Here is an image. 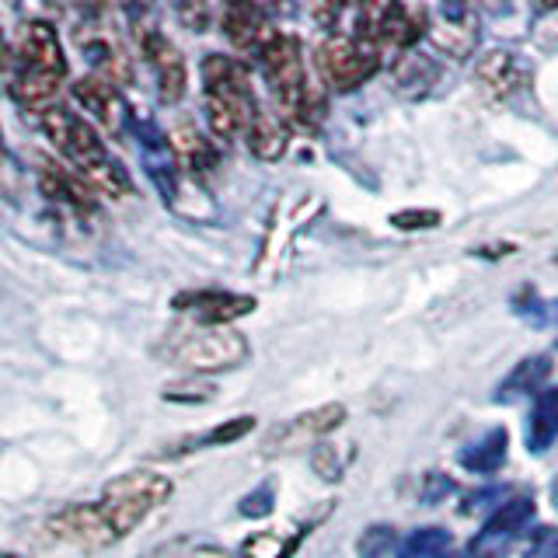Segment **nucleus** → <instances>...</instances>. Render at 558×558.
<instances>
[{
    "mask_svg": "<svg viewBox=\"0 0 558 558\" xmlns=\"http://www.w3.org/2000/svg\"><path fill=\"white\" fill-rule=\"evenodd\" d=\"M318 57H322V74L336 92H356L360 84H366L380 70V49L353 32L328 35Z\"/></svg>",
    "mask_w": 558,
    "mask_h": 558,
    "instance_id": "8",
    "label": "nucleus"
},
{
    "mask_svg": "<svg viewBox=\"0 0 558 558\" xmlns=\"http://www.w3.org/2000/svg\"><path fill=\"white\" fill-rule=\"evenodd\" d=\"M453 545L450 531L444 527H418L401 541V558H447Z\"/></svg>",
    "mask_w": 558,
    "mask_h": 558,
    "instance_id": "28",
    "label": "nucleus"
},
{
    "mask_svg": "<svg viewBox=\"0 0 558 558\" xmlns=\"http://www.w3.org/2000/svg\"><path fill=\"white\" fill-rule=\"evenodd\" d=\"M426 35L436 49L447 52V57H458V60L471 57L478 46V28L464 8H433Z\"/></svg>",
    "mask_w": 558,
    "mask_h": 558,
    "instance_id": "13",
    "label": "nucleus"
},
{
    "mask_svg": "<svg viewBox=\"0 0 558 558\" xmlns=\"http://www.w3.org/2000/svg\"><path fill=\"white\" fill-rule=\"evenodd\" d=\"M171 307L192 314L206 328H227L231 322L244 318V314H252L258 301L248 293H231V290H185L174 296Z\"/></svg>",
    "mask_w": 558,
    "mask_h": 558,
    "instance_id": "11",
    "label": "nucleus"
},
{
    "mask_svg": "<svg viewBox=\"0 0 558 558\" xmlns=\"http://www.w3.org/2000/svg\"><path fill=\"white\" fill-rule=\"evenodd\" d=\"M203 101H206V122L217 140L244 136L258 116V98L252 87L248 66L223 52H209L203 60Z\"/></svg>",
    "mask_w": 558,
    "mask_h": 558,
    "instance_id": "3",
    "label": "nucleus"
},
{
    "mask_svg": "<svg viewBox=\"0 0 558 558\" xmlns=\"http://www.w3.org/2000/svg\"><path fill=\"white\" fill-rule=\"evenodd\" d=\"M244 140H248V150L258 157V161H279L287 154V126L283 119L258 109V116L252 119V126L244 130Z\"/></svg>",
    "mask_w": 558,
    "mask_h": 558,
    "instance_id": "21",
    "label": "nucleus"
},
{
    "mask_svg": "<svg viewBox=\"0 0 558 558\" xmlns=\"http://www.w3.org/2000/svg\"><path fill=\"white\" fill-rule=\"evenodd\" d=\"M63 81H66V57L57 25L43 22V17H32L17 32L11 98L25 112L46 116L49 109H57Z\"/></svg>",
    "mask_w": 558,
    "mask_h": 558,
    "instance_id": "1",
    "label": "nucleus"
},
{
    "mask_svg": "<svg viewBox=\"0 0 558 558\" xmlns=\"http://www.w3.org/2000/svg\"><path fill=\"white\" fill-rule=\"evenodd\" d=\"M11 74H14V52L4 39V32H0V92L11 87Z\"/></svg>",
    "mask_w": 558,
    "mask_h": 558,
    "instance_id": "36",
    "label": "nucleus"
},
{
    "mask_svg": "<svg viewBox=\"0 0 558 558\" xmlns=\"http://www.w3.org/2000/svg\"><path fill=\"white\" fill-rule=\"evenodd\" d=\"M345 423V409L342 405H322V409H314V412H304V415H296V423L283 433L287 436V444L293 440V436H325V433H331V429H339Z\"/></svg>",
    "mask_w": 558,
    "mask_h": 558,
    "instance_id": "27",
    "label": "nucleus"
},
{
    "mask_svg": "<svg viewBox=\"0 0 558 558\" xmlns=\"http://www.w3.org/2000/svg\"><path fill=\"white\" fill-rule=\"evenodd\" d=\"M223 35L231 39L234 49L252 52V57L258 60V52L269 46L276 28L269 22V14L258 4H231L223 11Z\"/></svg>",
    "mask_w": 558,
    "mask_h": 558,
    "instance_id": "15",
    "label": "nucleus"
},
{
    "mask_svg": "<svg viewBox=\"0 0 558 558\" xmlns=\"http://www.w3.org/2000/svg\"><path fill=\"white\" fill-rule=\"evenodd\" d=\"M436 81V63L426 60L423 52H405L395 63V92H401L405 98H423L429 95V87Z\"/></svg>",
    "mask_w": 558,
    "mask_h": 558,
    "instance_id": "23",
    "label": "nucleus"
},
{
    "mask_svg": "<svg viewBox=\"0 0 558 558\" xmlns=\"http://www.w3.org/2000/svg\"><path fill=\"white\" fill-rule=\"evenodd\" d=\"M517 314H520V318L534 322V325H541V322H545V304H541V296L534 290H523L517 296Z\"/></svg>",
    "mask_w": 558,
    "mask_h": 558,
    "instance_id": "35",
    "label": "nucleus"
},
{
    "mask_svg": "<svg viewBox=\"0 0 558 558\" xmlns=\"http://www.w3.org/2000/svg\"><path fill=\"white\" fill-rule=\"evenodd\" d=\"M272 510H276V488H272V482H262L255 493H248V496L241 499V506H238V513L252 517V520L269 517Z\"/></svg>",
    "mask_w": 558,
    "mask_h": 558,
    "instance_id": "31",
    "label": "nucleus"
},
{
    "mask_svg": "<svg viewBox=\"0 0 558 558\" xmlns=\"http://www.w3.org/2000/svg\"><path fill=\"white\" fill-rule=\"evenodd\" d=\"M301 541H304V531L293 537L276 534V531H262V534L244 537L241 555L244 558H293V551L301 548Z\"/></svg>",
    "mask_w": 558,
    "mask_h": 558,
    "instance_id": "26",
    "label": "nucleus"
},
{
    "mask_svg": "<svg viewBox=\"0 0 558 558\" xmlns=\"http://www.w3.org/2000/svg\"><path fill=\"white\" fill-rule=\"evenodd\" d=\"M506 453H510V433L496 426V429H488L482 440L468 444L458 453V461L464 471H471V475H496V471L506 464Z\"/></svg>",
    "mask_w": 558,
    "mask_h": 558,
    "instance_id": "20",
    "label": "nucleus"
},
{
    "mask_svg": "<svg viewBox=\"0 0 558 558\" xmlns=\"http://www.w3.org/2000/svg\"><path fill=\"white\" fill-rule=\"evenodd\" d=\"M391 548H398V531L391 523H374V527H366L356 541L360 558H384Z\"/></svg>",
    "mask_w": 558,
    "mask_h": 558,
    "instance_id": "29",
    "label": "nucleus"
},
{
    "mask_svg": "<svg viewBox=\"0 0 558 558\" xmlns=\"http://www.w3.org/2000/svg\"><path fill=\"white\" fill-rule=\"evenodd\" d=\"M171 478L157 475V471H126V475L112 478L101 488L98 510L109 520V527L116 537L133 534L157 506H165L171 499Z\"/></svg>",
    "mask_w": 558,
    "mask_h": 558,
    "instance_id": "5",
    "label": "nucleus"
},
{
    "mask_svg": "<svg viewBox=\"0 0 558 558\" xmlns=\"http://www.w3.org/2000/svg\"><path fill=\"white\" fill-rule=\"evenodd\" d=\"M429 11L405 8V4H371L356 11V32L360 39L374 43L384 52H401L426 35Z\"/></svg>",
    "mask_w": 558,
    "mask_h": 558,
    "instance_id": "7",
    "label": "nucleus"
},
{
    "mask_svg": "<svg viewBox=\"0 0 558 558\" xmlns=\"http://www.w3.org/2000/svg\"><path fill=\"white\" fill-rule=\"evenodd\" d=\"M453 493V482L444 475V471H429V475L423 478V502H440L444 496Z\"/></svg>",
    "mask_w": 558,
    "mask_h": 558,
    "instance_id": "34",
    "label": "nucleus"
},
{
    "mask_svg": "<svg viewBox=\"0 0 558 558\" xmlns=\"http://www.w3.org/2000/svg\"><path fill=\"white\" fill-rule=\"evenodd\" d=\"M314 471L325 478V482H339L342 478V458H339V450L331 447V444H318L314 447Z\"/></svg>",
    "mask_w": 558,
    "mask_h": 558,
    "instance_id": "33",
    "label": "nucleus"
},
{
    "mask_svg": "<svg viewBox=\"0 0 558 558\" xmlns=\"http://www.w3.org/2000/svg\"><path fill=\"white\" fill-rule=\"evenodd\" d=\"M534 517V502L527 496H520V499H506L499 510L488 517V523L482 527V534L475 537V545H471V558H485L488 551H496L502 548L506 541H513L523 527L531 523Z\"/></svg>",
    "mask_w": 558,
    "mask_h": 558,
    "instance_id": "16",
    "label": "nucleus"
},
{
    "mask_svg": "<svg viewBox=\"0 0 558 558\" xmlns=\"http://www.w3.org/2000/svg\"><path fill=\"white\" fill-rule=\"evenodd\" d=\"M182 558H234L227 548H220V545H185V555Z\"/></svg>",
    "mask_w": 558,
    "mask_h": 558,
    "instance_id": "37",
    "label": "nucleus"
},
{
    "mask_svg": "<svg viewBox=\"0 0 558 558\" xmlns=\"http://www.w3.org/2000/svg\"><path fill=\"white\" fill-rule=\"evenodd\" d=\"M478 87L493 101H513L531 87V63L510 49H488L475 66Z\"/></svg>",
    "mask_w": 558,
    "mask_h": 558,
    "instance_id": "10",
    "label": "nucleus"
},
{
    "mask_svg": "<svg viewBox=\"0 0 558 558\" xmlns=\"http://www.w3.org/2000/svg\"><path fill=\"white\" fill-rule=\"evenodd\" d=\"M140 49H144V60L150 63L154 77H157V95H161L165 105H179L185 98V60L182 52L174 49V43L161 28H144L140 32Z\"/></svg>",
    "mask_w": 558,
    "mask_h": 558,
    "instance_id": "12",
    "label": "nucleus"
},
{
    "mask_svg": "<svg viewBox=\"0 0 558 558\" xmlns=\"http://www.w3.org/2000/svg\"><path fill=\"white\" fill-rule=\"evenodd\" d=\"M214 384L206 380H179V384H168L165 388V401H185V405H199V401L214 398Z\"/></svg>",
    "mask_w": 558,
    "mask_h": 558,
    "instance_id": "30",
    "label": "nucleus"
},
{
    "mask_svg": "<svg viewBox=\"0 0 558 558\" xmlns=\"http://www.w3.org/2000/svg\"><path fill=\"white\" fill-rule=\"evenodd\" d=\"M548 374H551V356H527V360H520L510 371V377L499 384V401H506L510 395H531V391H537L541 384L548 380Z\"/></svg>",
    "mask_w": 558,
    "mask_h": 558,
    "instance_id": "25",
    "label": "nucleus"
},
{
    "mask_svg": "<svg viewBox=\"0 0 558 558\" xmlns=\"http://www.w3.org/2000/svg\"><path fill=\"white\" fill-rule=\"evenodd\" d=\"M179 14H182V22H185L192 32H203L206 22H209V11H206V8H179Z\"/></svg>",
    "mask_w": 558,
    "mask_h": 558,
    "instance_id": "38",
    "label": "nucleus"
},
{
    "mask_svg": "<svg viewBox=\"0 0 558 558\" xmlns=\"http://www.w3.org/2000/svg\"><path fill=\"white\" fill-rule=\"evenodd\" d=\"M49 537L66 541V545L84 548V551H101L112 541H119L109 527V520L101 517L98 502H70L60 513L49 517Z\"/></svg>",
    "mask_w": 558,
    "mask_h": 558,
    "instance_id": "9",
    "label": "nucleus"
},
{
    "mask_svg": "<svg viewBox=\"0 0 558 558\" xmlns=\"http://www.w3.org/2000/svg\"><path fill=\"white\" fill-rule=\"evenodd\" d=\"M185 545H189L185 537H179V541H168V545L154 548V551H150L147 558H182V555H185Z\"/></svg>",
    "mask_w": 558,
    "mask_h": 558,
    "instance_id": "39",
    "label": "nucleus"
},
{
    "mask_svg": "<svg viewBox=\"0 0 558 558\" xmlns=\"http://www.w3.org/2000/svg\"><path fill=\"white\" fill-rule=\"evenodd\" d=\"M541 555H545V558H558V537H551L548 545H545V551H541Z\"/></svg>",
    "mask_w": 558,
    "mask_h": 558,
    "instance_id": "40",
    "label": "nucleus"
},
{
    "mask_svg": "<svg viewBox=\"0 0 558 558\" xmlns=\"http://www.w3.org/2000/svg\"><path fill=\"white\" fill-rule=\"evenodd\" d=\"M43 133L52 140V147L66 157L70 168H74L95 192L112 196V199L130 196L133 182H130L126 168H122L119 161H112V154L105 150L98 130L84 116L57 105V109H49L43 116Z\"/></svg>",
    "mask_w": 558,
    "mask_h": 558,
    "instance_id": "2",
    "label": "nucleus"
},
{
    "mask_svg": "<svg viewBox=\"0 0 558 558\" xmlns=\"http://www.w3.org/2000/svg\"><path fill=\"white\" fill-rule=\"evenodd\" d=\"M74 101L105 130H122V122H126V105H122L116 84L105 77H81L74 84Z\"/></svg>",
    "mask_w": 558,
    "mask_h": 558,
    "instance_id": "17",
    "label": "nucleus"
},
{
    "mask_svg": "<svg viewBox=\"0 0 558 558\" xmlns=\"http://www.w3.org/2000/svg\"><path fill=\"white\" fill-rule=\"evenodd\" d=\"M551 502L558 506V478H555V485H551Z\"/></svg>",
    "mask_w": 558,
    "mask_h": 558,
    "instance_id": "41",
    "label": "nucleus"
},
{
    "mask_svg": "<svg viewBox=\"0 0 558 558\" xmlns=\"http://www.w3.org/2000/svg\"><path fill=\"white\" fill-rule=\"evenodd\" d=\"M558 440V388L541 391L531 412V426H527V447L531 453H545Z\"/></svg>",
    "mask_w": 558,
    "mask_h": 558,
    "instance_id": "22",
    "label": "nucleus"
},
{
    "mask_svg": "<svg viewBox=\"0 0 558 558\" xmlns=\"http://www.w3.org/2000/svg\"><path fill=\"white\" fill-rule=\"evenodd\" d=\"M171 150L179 157L182 171H189L192 179H206L209 171L217 168V150L209 140H203V133L192 126V122H182L171 133Z\"/></svg>",
    "mask_w": 558,
    "mask_h": 558,
    "instance_id": "19",
    "label": "nucleus"
},
{
    "mask_svg": "<svg viewBox=\"0 0 558 558\" xmlns=\"http://www.w3.org/2000/svg\"><path fill=\"white\" fill-rule=\"evenodd\" d=\"M252 429H255V418H252V415L227 418V423L214 426L209 433L185 436V440H182V444H174V450H168L165 458H174V453H189V450H203V447H227V444H238L241 436H248Z\"/></svg>",
    "mask_w": 558,
    "mask_h": 558,
    "instance_id": "24",
    "label": "nucleus"
},
{
    "mask_svg": "<svg viewBox=\"0 0 558 558\" xmlns=\"http://www.w3.org/2000/svg\"><path fill=\"white\" fill-rule=\"evenodd\" d=\"M171 360L192 374L238 371V366L248 360V342H244V336L231 325L196 328V331H182V336L171 342Z\"/></svg>",
    "mask_w": 558,
    "mask_h": 558,
    "instance_id": "6",
    "label": "nucleus"
},
{
    "mask_svg": "<svg viewBox=\"0 0 558 558\" xmlns=\"http://www.w3.org/2000/svg\"><path fill=\"white\" fill-rule=\"evenodd\" d=\"M440 209H401V214L391 217L398 231H429V227H440Z\"/></svg>",
    "mask_w": 558,
    "mask_h": 558,
    "instance_id": "32",
    "label": "nucleus"
},
{
    "mask_svg": "<svg viewBox=\"0 0 558 558\" xmlns=\"http://www.w3.org/2000/svg\"><path fill=\"white\" fill-rule=\"evenodd\" d=\"M0 558H22V555H0Z\"/></svg>",
    "mask_w": 558,
    "mask_h": 558,
    "instance_id": "43",
    "label": "nucleus"
},
{
    "mask_svg": "<svg viewBox=\"0 0 558 558\" xmlns=\"http://www.w3.org/2000/svg\"><path fill=\"white\" fill-rule=\"evenodd\" d=\"M39 189L49 203L74 209V214H95V189L74 168L39 161Z\"/></svg>",
    "mask_w": 558,
    "mask_h": 558,
    "instance_id": "14",
    "label": "nucleus"
},
{
    "mask_svg": "<svg viewBox=\"0 0 558 558\" xmlns=\"http://www.w3.org/2000/svg\"><path fill=\"white\" fill-rule=\"evenodd\" d=\"M0 157H4V136H0Z\"/></svg>",
    "mask_w": 558,
    "mask_h": 558,
    "instance_id": "42",
    "label": "nucleus"
},
{
    "mask_svg": "<svg viewBox=\"0 0 558 558\" xmlns=\"http://www.w3.org/2000/svg\"><path fill=\"white\" fill-rule=\"evenodd\" d=\"M258 63H262V74H266L272 95H276L279 112L293 122H301V126H307V130L322 126L325 92L318 84H311L301 46H296L293 35L276 32L269 39V46L258 52Z\"/></svg>",
    "mask_w": 558,
    "mask_h": 558,
    "instance_id": "4",
    "label": "nucleus"
},
{
    "mask_svg": "<svg viewBox=\"0 0 558 558\" xmlns=\"http://www.w3.org/2000/svg\"><path fill=\"white\" fill-rule=\"evenodd\" d=\"M81 49L95 66V77H105L109 84H133V63L112 35H87L81 39Z\"/></svg>",
    "mask_w": 558,
    "mask_h": 558,
    "instance_id": "18",
    "label": "nucleus"
}]
</instances>
